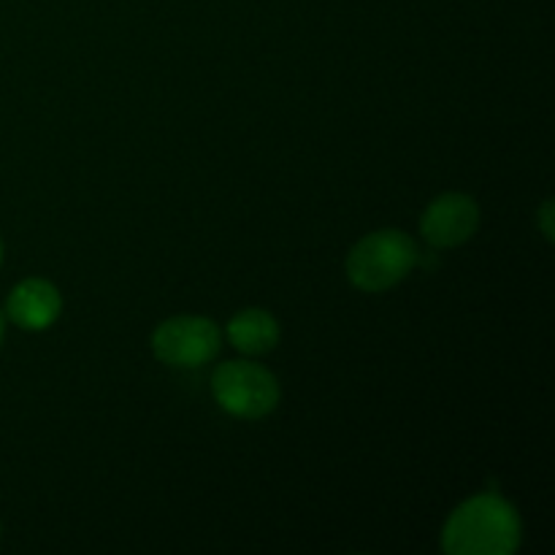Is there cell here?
I'll list each match as a JSON object with an SVG mask.
<instances>
[{"mask_svg": "<svg viewBox=\"0 0 555 555\" xmlns=\"http://www.w3.org/2000/svg\"><path fill=\"white\" fill-rule=\"evenodd\" d=\"M524 526L518 509L496 493L466 499L450 513L442 529L448 555H509L520 547Z\"/></svg>", "mask_w": 555, "mask_h": 555, "instance_id": "1", "label": "cell"}, {"mask_svg": "<svg viewBox=\"0 0 555 555\" xmlns=\"http://www.w3.org/2000/svg\"><path fill=\"white\" fill-rule=\"evenodd\" d=\"M421 253L404 231L385 228L363 236L347 255V276L363 293H383L415 269Z\"/></svg>", "mask_w": 555, "mask_h": 555, "instance_id": "2", "label": "cell"}, {"mask_svg": "<svg viewBox=\"0 0 555 555\" xmlns=\"http://www.w3.org/2000/svg\"><path fill=\"white\" fill-rule=\"evenodd\" d=\"M211 393L217 404L233 417L258 421L280 404V383L255 361H225L211 374Z\"/></svg>", "mask_w": 555, "mask_h": 555, "instance_id": "3", "label": "cell"}, {"mask_svg": "<svg viewBox=\"0 0 555 555\" xmlns=\"http://www.w3.org/2000/svg\"><path fill=\"white\" fill-rule=\"evenodd\" d=\"M222 347L220 328L201 314H177L157 325L152 334V350L157 361L177 369H198L217 358Z\"/></svg>", "mask_w": 555, "mask_h": 555, "instance_id": "4", "label": "cell"}, {"mask_svg": "<svg viewBox=\"0 0 555 555\" xmlns=\"http://www.w3.org/2000/svg\"><path fill=\"white\" fill-rule=\"evenodd\" d=\"M480 228V206L464 193H444L428 204L421 217V233L431 247L450 249L469 242Z\"/></svg>", "mask_w": 555, "mask_h": 555, "instance_id": "5", "label": "cell"}, {"mask_svg": "<svg viewBox=\"0 0 555 555\" xmlns=\"http://www.w3.org/2000/svg\"><path fill=\"white\" fill-rule=\"evenodd\" d=\"M63 298L60 291L47 280H25L11 291L5 301V318L25 331H43L60 318Z\"/></svg>", "mask_w": 555, "mask_h": 555, "instance_id": "6", "label": "cell"}, {"mask_svg": "<svg viewBox=\"0 0 555 555\" xmlns=\"http://www.w3.org/2000/svg\"><path fill=\"white\" fill-rule=\"evenodd\" d=\"M228 339L244 356H266L280 341V323L266 309H244L228 323Z\"/></svg>", "mask_w": 555, "mask_h": 555, "instance_id": "7", "label": "cell"}, {"mask_svg": "<svg viewBox=\"0 0 555 555\" xmlns=\"http://www.w3.org/2000/svg\"><path fill=\"white\" fill-rule=\"evenodd\" d=\"M553 201H545V204L540 206V215H537V222H540V231L545 233V238L547 242H555V225H553V215H555V209H553Z\"/></svg>", "mask_w": 555, "mask_h": 555, "instance_id": "8", "label": "cell"}, {"mask_svg": "<svg viewBox=\"0 0 555 555\" xmlns=\"http://www.w3.org/2000/svg\"><path fill=\"white\" fill-rule=\"evenodd\" d=\"M3 328H5V325H3V314H0V341H3Z\"/></svg>", "mask_w": 555, "mask_h": 555, "instance_id": "9", "label": "cell"}, {"mask_svg": "<svg viewBox=\"0 0 555 555\" xmlns=\"http://www.w3.org/2000/svg\"><path fill=\"white\" fill-rule=\"evenodd\" d=\"M0 263H3V242H0Z\"/></svg>", "mask_w": 555, "mask_h": 555, "instance_id": "10", "label": "cell"}]
</instances>
